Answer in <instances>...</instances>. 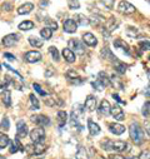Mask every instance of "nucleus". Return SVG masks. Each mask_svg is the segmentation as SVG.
<instances>
[{"mask_svg":"<svg viewBox=\"0 0 150 159\" xmlns=\"http://www.w3.org/2000/svg\"><path fill=\"white\" fill-rule=\"evenodd\" d=\"M66 76H68V79H70V82H71V80H74L75 78H78V73L75 70H73V69H70V70H68Z\"/></svg>","mask_w":150,"mask_h":159,"instance_id":"c9c22d12","label":"nucleus"},{"mask_svg":"<svg viewBox=\"0 0 150 159\" xmlns=\"http://www.w3.org/2000/svg\"><path fill=\"white\" fill-rule=\"evenodd\" d=\"M138 159H150V150H144V152H141Z\"/></svg>","mask_w":150,"mask_h":159,"instance_id":"ea45409f","label":"nucleus"},{"mask_svg":"<svg viewBox=\"0 0 150 159\" xmlns=\"http://www.w3.org/2000/svg\"><path fill=\"white\" fill-rule=\"evenodd\" d=\"M45 152V145L43 143H35V154H42Z\"/></svg>","mask_w":150,"mask_h":159,"instance_id":"72a5a7b5","label":"nucleus"},{"mask_svg":"<svg viewBox=\"0 0 150 159\" xmlns=\"http://www.w3.org/2000/svg\"><path fill=\"white\" fill-rule=\"evenodd\" d=\"M33 9H34V5H33L31 3H26V4L21 5V7L18 9V14H20V15L29 14V13H31V10H33Z\"/></svg>","mask_w":150,"mask_h":159,"instance_id":"a211bd4d","label":"nucleus"},{"mask_svg":"<svg viewBox=\"0 0 150 159\" xmlns=\"http://www.w3.org/2000/svg\"><path fill=\"white\" fill-rule=\"evenodd\" d=\"M2 95H3V103H4L7 107H10V105H11L10 92H9V90H5V89H3V90H2Z\"/></svg>","mask_w":150,"mask_h":159,"instance_id":"a878e982","label":"nucleus"},{"mask_svg":"<svg viewBox=\"0 0 150 159\" xmlns=\"http://www.w3.org/2000/svg\"><path fill=\"white\" fill-rule=\"evenodd\" d=\"M66 120H68V114L64 110L58 111V123H59V127H64Z\"/></svg>","mask_w":150,"mask_h":159,"instance_id":"4be33fe9","label":"nucleus"},{"mask_svg":"<svg viewBox=\"0 0 150 159\" xmlns=\"http://www.w3.org/2000/svg\"><path fill=\"white\" fill-rule=\"evenodd\" d=\"M18 28H19L20 30H30V29H33V28H34V23H33V21H30V20H26V21L20 23Z\"/></svg>","mask_w":150,"mask_h":159,"instance_id":"cd10ccee","label":"nucleus"},{"mask_svg":"<svg viewBox=\"0 0 150 159\" xmlns=\"http://www.w3.org/2000/svg\"><path fill=\"white\" fill-rule=\"evenodd\" d=\"M31 122L38 124V125H40V127H45V125H49L50 120H49V118L45 116V115H33L31 116Z\"/></svg>","mask_w":150,"mask_h":159,"instance_id":"0eeeda50","label":"nucleus"},{"mask_svg":"<svg viewBox=\"0 0 150 159\" xmlns=\"http://www.w3.org/2000/svg\"><path fill=\"white\" fill-rule=\"evenodd\" d=\"M109 129L113 134H115V135H120L125 132V127L121 125V124H118V123H110L109 124Z\"/></svg>","mask_w":150,"mask_h":159,"instance_id":"9b49d317","label":"nucleus"},{"mask_svg":"<svg viewBox=\"0 0 150 159\" xmlns=\"http://www.w3.org/2000/svg\"><path fill=\"white\" fill-rule=\"evenodd\" d=\"M108 85H110V79L108 78V75L104 71H100L98 79L95 80V83H93V87L96 88L98 90H103Z\"/></svg>","mask_w":150,"mask_h":159,"instance_id":"7ed1b4c3","label":"nucleus"},{"mask_svg":"<svg viewBox=\"0 0 150 159\" xmlns=\"http://www.w3.org/2000/svg\"><path fill=\"white\" fill-rule=\"evenodd\" d=\"M33 87H34V89H35L38 93H39L40 95H46V92H44V90L40 88V85H39V84H35V83H34V84H33Z\"/></svg>","mask_w":150,"mask_h":159,"instance_id":"79ce46f5","label":"nucleus"},{"mask_svg":"<svg viewBox=\"0 0 150 159\" xmlns=\"http://www.w3.org/2000/svg\"><path fill=\"white\" fill-rule=\"evenodd\" d=\"M3 8H4V9H7V10H10L11 5H10V4H4V5H3Z\"/></svg>","mask_w":150,"mask_h":159,"instance_id":"864d4df0","label":"nucleus"},{"mask_svg":"<svg viewBox=\"0 0 150 159\" xmlns=\"http://www.w3.org/2000/svg\"><path fill=\"white\" fill-rule=\"evenodd\" d=\"M144 95L148 97V98H150V85H148V87L145 88V90H144Z\"/></svg>","mask_w":150,"mask_h":159,"instance_id":"8fccbe9b","label":"nucleus"},{"mask_svg":"<svg viewBox=\"0 0 150 159\" xmlns=\"http://www.w3.org/2000/svg\"><path fill=\"white\" fill-rule=\"evenodd\" d=\"M29 43L31 47H35V48H42L43 44H44V40L43 39H39L36 36H30L29 38Z\"/></svg>","mask_w":150,"mask_h":159,"instance_id":"412c9836","label":"nucleus"},{"mask_svg":"<svg viewBox=\"0 0 150 159\" xmlns=\"http://www.w3.org/2000/svg\"><path fill=\"white\" fill-rule=\"evenodd\" d=\"M49 52L51 53L54 60H59V52H58V49H56L55 47H50V48H49Z\"/></svg>","mask_w":150,"mask_h":159,"instance_id":"e433bc0d","label":"nucleus"},{"mask_svg":"<svg viewBox=\"0 0 150 159\" xmlns=\"http://www.w3.org/2000/svg\"><path fill=\"white\" fill-rule=\"evenodd\" d=\"M4 57H5V58H8L10 61H14V60H15V57H14V55H11V54H9V53H5V54H4Z\"/></svg>","mask_w":150,"mask_h":159,"instance_id":"09e8293b","label":"nucleus"},{"mask_svg":"<svg viewBox=\"0 0 150 159\" xmlns=\"http://www.w3.org/2000/svg\"><path fill=\"white\" fill-rule=\"evenodd\" d=\"M111 115L114 116L117 120H124V118H125L124 111H123V109L119 105H114L111 108Z\"/></svg>","mask_w":150,"mask_h":159,"instance_id":"ddd939ff","label":"nucleus"},{"mask_svg":"<svg viewBox=\"0 0 150 159\" xmlns=\"http://www.w3.org/2000/svg\"><path fill=\"white\" fill-rule=\"evenodd\" d=\"M118 11L121 13V14H125V15L133 14V13L135 11V7L131 5L130 3L125 2V0H123V2H120L119 5H118Z\"/></svg>","mask_w":150,"mask_h":159,"instance_id":"423d86ee","label":"nucleus"},{"mask_svg":"<svg viewBox=\"0 0 150 159\" xmlns=\"http://www.w3.org/2000/svg\"><path fill=\"white\" fill-rule=\"evenodd\" d=\"M114 2L115 0H101V3L108 8V9H111L113 5H114Z\"/></svg>","mask_w":150,"mask_h":159,"instance_id":"a19ab883","label":"nucleus"},{"mask_svg":"<svg viewBox=\"0 0 150 159\" xmlns=\"http://www.w3.org/2000/svg\"><path fill=\"white\" fill-rule=\"evenodd\" d=\"M30 102H31V109L34 110H38L39 109V100H38V98L34 95V94H30Z\"/></svg>","mask_w":150,"mask_h":159,"instance_id":"2f4dec72","label":"nucleus"},{"mask_svg":"<svg viewBox=\"0 0 150 159\" xmlns=\"http://www.w3.org/2000/svg\"><path fill=\"white\" fill-rule=\"evenodd\" d=\"M105 20L101 18V16H99V15H93L91 18H90V23L93 24V25H96V26H99L101 23H104Z\"/></svg>","mask_w":150,"mask_h":159,"instance_id":"7c9ffc66","label":"nucleus"},{"mask_svg":"<svg viewBox=\"0 0 150 159\" xmlns=\"http://www.w3.org/2000/svg\"><path fill=\"white\" fill-rule=\"evenodd\" d=\"M110 84L114 87L115 89H123V83H121V80H120L118 76H115V75H111V78H110Z\"/></svg>","mask_w":150,"mask_h":159,"instance_id":"b1692460","label":"nucleus"},{"mask_svg":"<svg viewBox=\"0 0 150 159\" xmlns=\"http://www.w3.org/2000/svg\"><path fill=\"white\" fill-rule=\"evenodd\" d=\"M63 57H64V59H65L68 63H74V61H75V54H74V52L70 50V49H64V50H63Z\"/></svg>","mask_w":150,"mask_h":159,"instance_id":"aec40b11","label":"nucleus"},{"mask_svg":"<svg viewBox=\"0 0 150 159\" xmlns=\"http://www.w3.org/2000/svg\"><path fill=\"white\" fill-rule=\"evenodd\" d=\"M2 159H5V158H4V157H2Z\"/></svg>","mask_w":150,"mask_h":159,"instance_id":"6e6d98bb","label":"nucleus"},{"mask_svg":"<svg viewBox=\"0 0 150 159\" xmlns=\"http://www.w3.org/2000/svg\"><path fill=\"white\" fill-rule=\"evenodd\" d=\"M19 150H21V152H24V148H23V145L20 144V142H19V139H14V140H13V143H11V148H10V153H11V154H14V153H16V152H19Z\"/></svg>","mask_w":150,"mask_h":159,"instance_id":"5701e85b","label":"nucleus"},{"mask_svg":"<svg viewBox=\"0 0 150 159\" xmlns=\"http://www.w3.org/2000/svg\"><path fill=\"white\" fill-rule=\"evenodd\" d=\"M114 47L118 48V49H121L126 54H129V47H128V44L125 42L121 40V39H115V40H114Z\"/></svg>","mask_w":150,"mask_h":159,"instance_id":"6ab92c4d","label":"nucleus"},{"mask_svg":"<svg viewBox=\"0 0 150 159\" xmlns=\"http://www.w3.org/2000/svg\"><path fill=\"white\" fill-rule=\"evenodd\" d=\"M126 33H128V35H130V36H135V35L138 34V29H136V28H129V29L126 30Z\"/></svg>","mask_w":150,"mask_h":159,"instance_id":"49530a36","label":"nucleus"},{"mask_svg":"<svg viewBox=\"0 0 150 159\" xmlns=\"http://www.w3.org/2000/svg\"><path fill=\"white\" fill-rule=\"evenodd\" d=\"M129 134H130L131 140H133L135 144H141V143H143L144 134H143V129L140 128V125H139L138 123H133V124L129 127Z\"/></svg>","mask_w":150,"mask_h":159,"instance_id":"f03ea898","label":"nucleus"},{"mask_svg":"<svg viewBox=\"0 0 150 159\" xmlns=\"http://www.w3.org/2000/svg\"><path fill=\"white\" fill-rule=\"evenodd\" d=\"M75 21H77L79 25H88V24L90 23V20L86 19V18H85L84 15H82V14H79V15L75 16Z\"/></svg>","mask_w":150,"mask_h":159,"instance_id":"c756f323","label":"nucleus"},{"mask_svg":"<svg viewBox=\"0 0 150 159\" xmlns=\"http://www.w3.org/2000/svg\"><path fill=\"white\" fill-rule=\"evenodd\" d=\"M8 144H9V138H8V135H5V134L2 133V135H0V148L4 149Z\"/></svg>","mask_w":150,"mask_h":159,"instance_id":"473e14b6","label":"nucleus"},{"mask_svg":"<svg viewBox=\"0 0 150 159\" xmlns=\"http://www.w3.org/2000/svg\"><path fill=\"white\" fill-rule=\"evenodd\" d=\"M99 111L103 114V115H108L111 113V107H110V103L108 100H103L101 104H100V108H99Z\"/></svg>","mask_w":150,"mask_h":159,"instance_id":"f3484780","label":"nucleus"},{"mask_svg":"<svg viewBox=\"0 0 150 159\" xmlns=\"http://www.w3.org/2000/svg\"><path fill=\"white\" fill-rule=\"evenodd\" d=\"M68 45H69V49L70 50L75 52V53L79 54V55H83L85 53V47L83 45V43L80 40H78V39H70Z\"/></svg>","mask_w":150,"mask_h":159,"instance_id":"20e7f679","label":"nucleus"},{"mask_svg":"<svg viewBox=\"0 0 150 159\" xmlns=\"http://www.w3.org/2000/svg\"><path fill=\"white\" fill-rule=\"evenodd\" d=\"M18 43V35L16 34H9L3 38V44L5 47H13Z\"/></svg>","mask_w":150,"mask_h":159,"instance_id":"9d476101","label":"nucleus"},{"mask_svg":"<svg viewBox=\"0 0 150 159\" xmlns=\"http://www.w3.org/2000/svg\"><path fill=\"white\" fill-rule=\"evenodd\" d=\"M83 40H84V43H85L86 45H89V47H95V45L98 44L96 38H95L91 33H85V34L83 35Z\"/></svg>","mask_w":150,"mask_h":159,"instance_id":"2eb2a0df","label":"nucleus"},{"mask_svg":"<svg viewBox=\"0 0 150 159\" xmlns=\"http://www.w3.org/2000/svg\"><path fill=\"white\" fill-rule=\"evenodd\" d=\"M28 134V127L25 124V122L19 120L18 122V130H16V137L18 138H25Z\"/></svg>","mask_w":150,"mask_h":159,"instance_id":"f8f14e48","label":"nucleus"},{"mask_svg":"<svg viewBox=\"0 0 150 159\" xmlns=\"http://www.w3.org/2000/svg\"><path fill=\"white\" fill-rule=\"evenodd\" d=\"M149 59H150V55H149Z\"/></svg>","mask_w":150,"mask_h":159,"instance_id":"4d7b16f0","label":"nucleus"},{"mask_svg":"<svg viewBox=\"0 0 150 159\" xmlns=\"http://www.w3.org/2000/svg\"><path fill=\"white\" fill-rule=\"evenodd\" d=\"M139 47L141 48V50H149V49H150V42H148V40L140 42V43H139Z\"/></svg>","mask_w":150,"mask_h":159,"instance_id":"4c0bfd02","label":"nucleus"},{"mask_svg":"<svg viewBox=\"0 0 150 159\" xmlns=\"http://www.w3.org/2000/svg\"><path fill=\"white\" fill-rule=\"evenodd\" d=\"M40 35L43 36V39H45V40H49V39L51 38V35H53V30L50 28H44V29H42Z\"/></svg>","mask_w":150,"mask_h":159,"instance_id":"c85d7f7f","label":"nucleus"},{"mask_svg":"<svg viewBox=\"0 0 150 159\" xmlns=\"http://www.w3.org/2000/svg\"><path fill=\"white\" fill-rule=\"evenodd\" d=\"M2 128L8 130L9 129V119L8 118H3V120H2Z\"/></svg>","mask_w":150,"mask_h":159,"instance_id":"c03bdc74","label":"nucleus"},{"mask_svg":"<svg viewBox=\"0 0 150 159\" xmlns=\"http://www.w3.org/2000/svg\"><path fill=\"white\" fill-rule=\"evenodd\" d=\"M143 115L144 116H149L150 115V102H146L143 107Z\"/></svg>","mask_w":150,"mask_h":159,"instance_id":"f704fd0d","label":"nucleus"},{"mask_svg":"<svg viewBox=\"0 0 150 159\" xmlns=\"http://www.w3.org/2000/svg\"><path fill=\"white\" fill-rule=\"evenodd\" d=\"M145 130H146V133L150 135V122H146V123H145Z\"/></svg>","mask_w":150,"mask_h":159,"instance_id":"3c124183","label":"nucleus"},{"mask_svg":"<svg viewBox=\"0 0 150 159\" xmlns=\"http://www.w3.org/2000/svg\"><path fill=\"white\" fill-rule=\"evenodd\" d=\"M101 145H103V148L105 150H115V152H119V153L124 152L128 148V144L125 142H123V140H115V142H113V140H109L108 139V140L103 142Z\"/></svg>","mask_w":150,"mask_h":159,"instance_id":"f257e3e1","label":"nucleus"},{"mask_svg":"<svg viewBox=\"0 0 150 159\" xmlns=\"http://www.w3.org/2000/svg\"><path fill=\"white\" fill-rule=\"evenodd\" d=\"M101 57L105 58V59H108V60H111V61H115V60H117V58L113 55V53L109 50V48H103V50H101Z\"/></svg>","mask_w":150,"mask_h":159,"instance_id":"393cba45","label":"nucleus"},{"mask_svg":"<svg viewBox=\"0 0 150 159\" xmlns=\"http://www.w3.org/2000/svg\"><path fill=\"white\" fill-rule=\"evenodd\" d=\"M114 68H115V70H117L118 73H120V74H124V73L126 71V65L123 64L121 61H119L118 59L114 61Z\"/></svg>","mask_w":150,"mask_h":159,"instance_id":"bb28decb","label":"nucleus"},{"mask_svg":"<svg viewBox=\"0 0 150 159\" xmlns=\"http://www.w3.org/2000/svg\"><path fill=\"white\" fill-rule=\"evenodd\" d=\"M46 24L49 25L48 28H50L51 30H56V29H58V24H56L54 20H51V19H48V20H46Z\"/></svg>","mask_w":150,"mask_h":159,"instance_id":"58836bf2","label":"nucleus"},{"mask_svg":"<svg viewBox=\"0 0 150 159\" xmlns=\"http://www.w3.org/2000/svg\"><path fill=\"white\" fill-rule=\"evenodd\" d=\"M25 60L28 63H38L40 59H42V54L39 52H35V50H31V52H28L25 54Z\"/></svg>","mask_w":150,"mask_h":159,"instance_id":"6e6552de","label":"nucleus"},{"mask_svg":"<svg viewBox=\"0 0 150 159\" xmlns=\"http://www.w3.org/2000/svg\"><path fill=\"white\" fill-rule=\"evenodd\" d=\"M88 128L91 135H98L100 133V127L96 123H94L91 119H88Z\"/></svg>","mask_w":150,"mask_h":159,"instance_id":"dca6fc26","label":"nucleus"},{"mask_svg":"<svg viewBox=\"0 0 150 159\" xmlns=\"http://www.w3.org/2000/svg\"><path fill=\"white\" fill-rule=\"evenodd\" d=\"M113 98H114V99H115L118 103H120V104H125V102H124V100H121V99H120V97H119L118 94H113Z\"/></svg>","mask_w":150,"mask_h":159,"instance_id":"de8ad7c7","label":"nucleus"},{"mask_svg":"<svg viewBox=\"0 0 150 159\" xmlns=\"http://www.w3.org/2000/svg\"><path fill=\"white\" fill-rule=\"evenodd\" d=\"M84 107H85V109H88L89 111L95 110V108H96V98L93 97V95H88L86 99H85Z\"/></svg>","mask_w":150,"mask_h":159,"instance_id":"4468645a","label":"nucleus"},{"mask_svg":"<svg viewBox=\"0 0 150 159\" xmlns=\"http://www.w3.org/2000/svg\"><path fill=\"white\" fill-rule=\"evenodd\" d=\"M69 8L70 9H75V8H79V3L77 2V0H75V2H74V0H69Z\"/></svg>","mask_w":150,"mask_h":159,"instance_id":"a18cd8bd","label":"nucleus"},{"mask_svg":"<svg viewBox=\"0 0 150 159\" xmlns=\"http://www.w3.org/2000/svg\"><path fill=\"white\" fill-rule=\"evenodd\" d=\"M30 138L34 143H42L45 138V130L43 128H35L30 132Z\"/></svg>","mask_w":150,"mask_h":159,"instance_id":"39448f33","label":"nucleus"},{"mask_svg":"<svg viewBox=\"0 0 150 159\" xmlns=\"http://www.w3.org/2000/svg\"><path fill=\"white\" fill-rule=\"evenodd\" d=\"M25 150H26V153H29V154H35V145L28 144V145L25 147Z\"/></svg>","mask_w":150,"mask_h":159,"instance_id":"37998d69","label":"nucleus"},{"mask_svg":"<svg viewBox=\"0 0 150 159\" xmlns=\"http://www.w3.org/2000/svg\"><path fill=\"white\" fill-rule=\"evenodd\" d=\"M110 159H124L121 155H111Z\"/></svg>","mask_w":150,"mask_h":159,"instance_id":"603ef678","label":"nucleus"},{"mask_svg":"<svg viewBox=\"0 0 150 159\" xmlns=\"http://www.w3.org/2000/svg\"><path fill=\"white\" fill-rule=\"evenodd\" d=\"M148 76H149V79H150V69L148 70Z\"/></svg>","mask_w":150,"mask_h":159,"instance_id":"5fc2aeb1","label":"nucleus"},{"mask_svg":"<svg viewBox=\"0 0 150 159\" xmlns=\"http://www.w3.org/2000/svg\"><path fill=\"white\" fill-rule=\"evenodd\" d=\"M77 28H78V23L75 21L74 19H68L65 20L64 23V31L65 33H75L77 31Z\"/></svg>","mask_w":150,"mask_h":159,"instance_id":"1a4fd4ad","label":"nucleus"}]
</instances>
